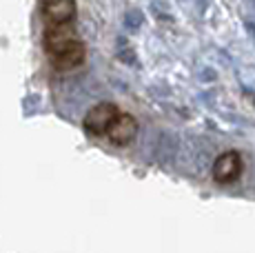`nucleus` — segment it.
Segmentation results:
<instances>
[{
  "label": "nucleus",
  "mask_w": 255,
  "mask_h": 253,
  "mask_svg": "<svg viewBox=\"0 0 255 253\" xmlns=\"http://www.w3.org/2000/svg\"><path fill=\"white\" fill-rule=\"evenodd\" d=\"M76 36V31H73L71 22H67V25H47V31H45V51L51 53L53 49H58V47H62L65 42L73 40Z\"/></svg>",
  "instance_id": "nucleus-6"
},
{
  "label": "nucleus",
  "mask_w": 255,
  "mask_h": 253,
  "mask_svg": "<svg viewBox=\"0 0 255 253\" xmlns=\"http://www.w3.org/2000/svg\"><path fill=\"white\" fill-rule=\"evenodd\" d=\"M42 18L47 25H67L76 18V0H45L42 2Z\"/></svg>",
  "instance_id": "nucleus-4"
},
{
  "label": "nucleus",
  "mask_w": 255,
  "mask_h": 253,
  "mask_svg": "<svg viewBox=\"0 0 255 253\" xmlns=\"http://www.w3.org/2000/svg\"><path fill=\"white\" fill-rule=\"evenodd\" d=\"M135 133H138V123H135V118L129 114H122V111L116 116V120L111 123L109 129H107V138L114 144H118V147L129 144L131 140L135 138Z\"/></svg>",
  "instance_id": "nucleus-5"
},
{
  "label": "nucleus",
  "mask_w": 255,
  "mask_h": 253,
  "mask_svg": "<svg viewBox=\"0 0 255 253\" xmlns=\"http://www.w3.org/2000/svg\"><path fill=\"white\" fill-rule=\"evenodd\" d=\"M49 58H51V65L56 67L58 71H71V69H76V67H80L82 62H85L87 49H85V45H82V40L73 38V40L65 42L62 47L53 49L51 53H49Z\"/></svg>",
  "instance_id": "nucleus-2"
},
{
  "label": "nucleus",
  "mask_w": 255,
  "mask_h": 253,
  "mask_svg": "<svg viewBox=\"0 0 255 253\" xmlns=\"http://www.w3.org/2000/svg\"><path fill=\"white\" fill-rule=\"evenodd\" d=\"M118 114H120V111H118L116 105H111V102H100V105L91 107V109L87 111L85 120H82V126H85V131L89 135L100 138V135H107V129L111 126V123L116 120Z\"/></svg>",
  "instance_id": "nucleus-1"
},
{
  "label": "nucleus",
  "mask_w": 255,
  "mask_h": 253,
  "mask_svg": "<svg viewBox=\"0 0 255 253\" xmlns=\"http://www.w3.org/2000/svg\"><path fill=\"white\" fill-rule=\"evenodd\" d=\"M242 155L238 151H224L215 158L213 162V180L218 184H231L242 176Z\"/></svg>",
  "instance_id": "nucleus-3"
}]
</instances>
